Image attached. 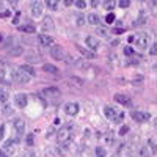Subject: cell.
<instances>
[{"mask_svg": "<svg viewBox=\"0 0 157 157\" xmlns=\"http://www.w3.org/2000/svg\"><path fill=\"white\" fill-rule=\"evenodd\" d=\"M152 69H154V71H157V63H155L154 66H152Z\"/></svg>", "mask_w": 157, "mask_h": 157, "instance_id": "obj_50", "label": "cell"}, {"mask_svg": "<svg viewBox=\"0 0 157 157\" xmlns=\"http://www.w3.org/2000/svg\"><path fill=\"white\" fill-rule=\"evenodd\" d=\"M8 101V93L3 90H0V104H5Z\"/></svg>", "mask_w": 157, "mask_h": 157, "instance_id": "obj_28", "label": "cell"}, {"mask_svg": "<svg viewBox=\"0 0 157 157\" xmlns=\"http://www.w3.org/2000/svg\"><path fill=\"white\" fill-rule=\"evenodd\" d=\"M102 5H104V8H105V10H109V11H112V10L116 6V3H115V2H104Z\"/></svg>", "mask_w": 157, "mask_h": 157, "instance_id": "obj_31", "label": "cell"}, {"mask_svg": "<svg viewBox=\"0 0 157 157\" xmlns=\"http://www.w3.org/2000/svg\"><path fill=\"white\" fill-rule=\"evenodd\" d=\"M71 82H74L77 86H83V80H82V78H77L74 75H71Z\"/></svg>", "mask_w": 157, "mask_h": 157, "instance_id": "obj_32", "label": "cell"}, {"mask_svg": "<svg viewBox=\"0 0 157 157\" xmlns=\"http://www.w3.org/2000/svg\"><path fill=\"white\" fill-rule=\"evenodd\" d=\"M154 126L157 127V118H155V120H154Z\"/></svg>", "mask_w": 157, "mask_h": 157, "instance_id": "obj_51", "label": "cell"}, {"mask_svg": "<svg viewBox=\"0 0 157 157\" xmlns=\"http://www.w3.org/2000/svg\"><path fill=\"white\" fill-rule=\"evenodd\" d=\"M149 54H151V55H157V43H154V44L151 46V49H149Z\"/></svg>", "mask_w": 157, "mask_h": 157, "instance_id": "obj_39", "label": "cell"}, {"mask_svg": "<svg viewBox=\"0 0 157 157\" xmlns=\"http://www.w3.org/2000/svg\"><path fill=\"white\" fill-rule=\"evenodd\" d=\"M124 32H126L124 27H116V29H113V33H115V35H123Z\"/></svg>", "mask_w": 157, "mask_h": 157, "instance_id": "obj_36", "label": "cell"}, {"mask_svg": "<svg viewBox=\"0 0 157 157\" xmlns=\"http://www.w3.org/2000/svg\"><path fill=\"white\" fill-rule=\"evenodd\" d=\"M127 130H129V127H127V126H124L123 129H120V135H124V134H127Z\"/></svg>", "mask_w": 157, "mask_h": 157, "instance_id": "obj_44", "label": "cell"}, {"mask_svg": "<svg viewBox=\"0 0 157 157\" xmlns=\"http://www.w3.org/2000/svg\"><path fill=\"white\" fill-rule=\"evenodd\" d=\"M14 104H16V107H19V109H25V107H27V104H29V96L25 93L14 94Z\"/></svg>", "mask_w": 157, "mask_h": 157, "instance_id": "obj_7", "label": "cell"}, {"mask_svg": "<svg viewBox=\"0 0 157 157\" xmlns=\"http://www.w3.org/2000/svg\"><path fill=\"white\" fill-rule=\"evenodd\" d=\"M3 41V33H0V43Z\"/></svg>", "mask_w": 157, "mask_h": 157, "instance_id": "obj_49", "label": "cell"}, {"mask_svg": "<svg viewBox=\"0 0 157 157\" xmlns=\"http://www.w3.org/2000/svg\"><path fill=\"white\" fill-rule=\"evenodd\" d=\"M74 5H75V6H77L78 10H85L88 3L85 2V0H75V2H74Z\"/></svg>", "mask_w": 157, "mask_h": 157, "instance_id": "obj_26", "label": "cell"}, {"mask_svg": "<svg viewBox=\"0 0 157 157\" xmlns=\"http://www.w3.org/2000/svg\"><path fill=\"white\" fill-rule=\"evenodd\" d=\"M43 93L46 96H50V98H57V96H60V90L57 86H46L43 90Z\"/></svg>", "mask_w": 157, "mask_h": 157, "instance_id": "obj_17", "label": "cell"}, {"mask_svg": "<svg viewBox=\"0 0 157 157\" xmlns=\"http://www.w3.org/2000/svg\"><path fill=\"white\" fill-rule=\"evenodd\" d=\"M43 69H44V72L52 74V75H58V74H60V69H58L57 66H54V64H50V63L43 64Z\"/></svg>", "mask_w": 157, "mask_h": 157, "instance_id": "obj_18", "label": "cell"}, {"mask_svg": "<svg viewBox=\"0 0 157 157\" xmlns=\"http://www.w3.org/2000/svg\"><path fill=\"white\" fill-rule=\"evenodd\" d=\"M105 155H107V152L104 148H101V146L96 148V157H105Z\"/></svg>", "mask_w": 157, "mask_h": 157, "instance_id": "obj_30", "label": "cell"}, {"mask_svg": "<svg viewBox=\"0 0 157 157\" xmlns=\"http://www.w3.org/2000/svg\"><path fill=\"white\" fill-rule=\"evenodd\" d=\"M148 146H149V149H151V154H157V143H155L152 138L148 140Z\"/></svg>", "mask_w": 157, "mask_h": 157, "instance_id": "obj_24", "label": "cell"}, {"mask_svg": "<svg viewBox=\"0 0 157 157\" xmlns=\"http://www.w3.org/2000/svg\"><path fill=\"white\" fill-rule=\"evenodd\" d=\"M19 16H21V11H17V16L13 19V24H17V22H19Z\"/></svg>", "mask_w": 157, "mask_h": 157, "instance_id": "obj_45", "label": "cell"}, {"mask_svg": "<svg viewBox=\"0 0 157 157\" xmlns=\"http://www.w3.org/2000/svg\"><path fill=\"white\" fill-rule=\"evenodd\" d=\"M33 143H35V137H33V134H29L27 137H25V145L33 146Z\"/></svg>", "mask_w": 157, "mask_h": 157, "instance_id": "obj_27", "label": "cell"}, {"mask_svg": "<svg viewBox=\"0 0 157 157\" xmlns=\"http://www.w3.org/2000/svg\"><path fill=\"white\" fill-rule=\"evenodd\" d=\"M10 16H11V11L10 10H3V13H0V17H3V19L5 17H10Z\"/></svg>", "mask_w": 157, "mask_h": 157, "instance_id": "obj_40", "label": "cell"}, {"mask_svg": "<svg viewBox=\"0 0 157 157\" xmlns=\"http://www.w3.org/2000/svg\"><path fill=\"white\" fill-rule=\"evenodd\" d=\"M71 132H72V124H66V126H61L57 132V140L60 143H66L71 138Z\"/></svg>", "mask_w": 157, "mask_h": 157, "instance_id": "obj_2", "label": "cell"}, {"mask_svg": "<svg viewBox=\"0 0 157 157\" xmlns=\"http://www.w3.org/2000/svg\"><path fill=\"white\" fill-rule=\"evenodd\" d=\"M138 154H140V157H149L151 151H149V148H146V146H141L140 151H138Z\"/></svg>", "mask_w": 157, "mask_h": 157, "instance_id": "obj_25", "label": "cell"}, {"mask_svg": "<svg viewBox=\"0 0 157 157\" xmlns=\"http://www.w3.org/2000/svg\"><path fill=\"white\" fill-rule=\"evenodd\" d=\"M85 21H86V19H85L82 14H80V16H77V25H83V24H85Z\"/></svg>", "mask_w": 157, "mask_h": 157, "instance_id": "obj_41", "label": "cell"}, {"mask_svg": "<svg viewBox=\"0 0 157 157\" xmlns=\"http://www.w3.org/2000/svg\"><path fill=\"white\" fill-rule=\"evenodd\" d=\"M104 115H105L107 120H110L113 123H121L123 118H124V113L123 112H120L118 109H115L112 105H105V107H104Z\"/></svg>", "mask_w": 157, "mask_h": 157, "instance_id": "obj_1", "label": "cell"}, {"mask_svg": "<svg viewBox=\"0 0 157 157\" xmlns=\"http://www.w3.org/2000/svg\"><path fill=\"white\" fill-rule=\"evenodd\" d=\"M146 19H148V17L145 16V10H140V19H138V22L141 24V22H145Z\"/></svg>", "mask_w": 157, "mask_h": 157, "instance_id": "obj_38", "label": "cell"}, {"mask_svg": "<svg viewBox=\"0 0 157 157\" xmlns=\"http://www.w3.org/2000/svg\"><path fill=\"white\" fill-rule=\"evenodd\" d=\"M32 10V16L33 17H41L43 16V10H44V3L43 2H33L30 5Z\"/></svg>", "mask_w": 157, "mask_h": 157, "instance_id": "obj_9", "label": "cell"}, {"mask_svg": "<svg viewBox=\"0 0 157 157\" xmlns=\"http://www.w3.org/2000/svg\"><path fill=\"white\" fill-rule=\"evenodd\" d=\"M2 115H3V116H11V115H13V109H11L10 105H5L3 110H2Z\"/></svg>", "mask_w": 157, "mask_h": 157, "instance_id": "obj_29", "label": "cell"}, {"mask_svg": "<svg viewBox=\"0 0 157 157\" xmlns=\"http://www.w3.org/2000/svg\"><path fill=\"white\" fill-rule=\"evenodd\" d=\"M86 21H88V24H91V25H96V27H98V25L101 24V19H99V16H98V14H94V13H91V14L86 17Z\"/></svg>", "mask_w": 157, "mask_h": 157, "instance_id": "obj_21", "label": "cell"}, {"mask_svg": "<svg viewBox=\"0 0 157 157\" xmlns=\"http://www.w3.org/2000/svg\"><path fill=\"white\" fill-rule=\"evenodd\" d=\"M13 127H14V132L17 134V137H22L24 132H25V123L22 120H14V123H13Z\"/></svg>", "mask_w": 157, "mask_h": 157, "instance_id": "obj_13", "label": "cell"}, {"mask_svg": "<svg viewBox=\"0 0 157 157\" xmlns=\"http://www.w3.org/2000/svg\"><path fill=\"white\" fill-rule=\"evenodd\" d=\"M127 41H129V43H135V36H134V35H132V36H129Z\"/></svg>", "mask_w": 157, "mask_h": 157, "instance_id": "obj_46", "label": "cell"}, {"mask_svg": "<svg viewBox=\"0 0 157 157\" xmlns=\"http://www.w3.org/2000/svg\"><path fill=\"white\" fill-rule=\"evenodd\" d=\"M113 99H115L118 104H121V105H124V107H130V105H132V99H130L127 94L116 93V94L113 96Z\"/></svg>", "mask_w": 157, "mask_h": 157, "instance_id": "obj_8", "label": "cell"}, {"mask_svg": "<svg viewBox=\"0 0 157 157\" xmlns=\"http://www.w3.org/2000/svg\"><path fill=\"white\" fill-rule=\"evenodd\" d=\"M22 157H35V154L33 152H27V154H24Z\"/></svg>", "mask_w": 157, "mask_h": 157, "instance_id": "obj_47", "label": "cell"}, {"mask_svg": "<svg viewBox=\"0 0 157 157\" xmlns=\"http://www.w3.org/2000/svg\"><path fill=\"white\" fill-rule=\"evenodd\" d=\"M50 57L54 58V60H57V61H63L64 58H66V54H64V49L61 46H52Z\"/></svg>", "mask_w": 157, "mask_h": 157, "instance_id": "obj_5", "label": "cell"}, {"mask_svg": "<svg viewBox=\"0 0 157 157\" xmlns=\"http://www.w3.org/2000/svg\"><path fill=\"white\" fill-rule=\"evenodd\" d=\"M38 44L41 47H52L54 46V38L49 35H38Z\"/></svg>", "mask_w": 157, "mask_h": 157, "instance_id": "obj_10", "label": "cell"}, {"mask_svg": "<svg viewBox=\"0 0 157 157\" xmlns=\"http://www.w3.org/2000/svg\"><path fill=\"white\" fill-rule=\"evenodd\" d=\"M55 29V25H54V19H52L50 16H46L43 19V30L46 32H50V30H54Z\"/></svg>", "mask_w": 157, "mask_h": 157, "instance_id": "obj_15", "label": "cell"}, {"mask_svg": "<svg viewBox=\"0 0 157 157\" xmlns=\"http://www.w3.org/2000/svg\"><path fill=\"white\" fill-rule=\"evenodd\" d=\"M105 22L107 24H113L115 22V14H113V13H109V14L105 16Z\"/></svg>", "mask_w": 157, "mask_h": 157, "instance_id": "obj_33", "label": "cell"}, {"mask_svg": "<svg viewBox=\"0 0 157 157\" xmlns=\"http://www.w3.org/2000/svg\"><path fill=\"white\" fill-rule=\"evenodd\" d=\"M78 104L77 102H68L66 105H64V113L69 115V116H75L78 113Z\"/></svg>", "mask_w": 157, "mask_h": 157, "instance_id": "obj_11", "label": "cell"}, {"mask_svg": "<svg viewBox=\"0 0 157 157\" xmlns=\"http://www.w3.org/2000/svg\"><path fill=\"white\" fill-rule=\"evenodd\" d=\"M21 143V140H19V137H13V138H8V141H5V149H8V151H16V148H17V145Z\"/></svg>", "mask_w": 157, "mask_h": 157, "instance_id": "obj_14", "label": "cell"}, {"mask_svg": "<svg viewBox=\"0 0 157 157\" xmlns=\"http://www.w3.org/2000/svg\"><path fill=\"white\" fill-rule=\"evenodd\" d=\"M11 77H13V80H14L16 83H21V85L30 82V75H27L24 71H21L19 68H16V69L11 71Z\"/></svg>", "mask_w": 157, "mask_h": 157, "instance_id": "obj_3", "label": "cell"}, {"mask_svg": "<svg viewBox=\"0 0 157 157\" xmlns=\"http://www.w3.org/2000/svg\"><path fill=\"white\" fill-rule=\"evenodd\" d=\"M130 116H132V120L137 121V123H146L151 118V115L148 112H141V110H134L130 113Z\"/></svg>", "mask_w": 157, "mask_h": 157, "instance_id": "obj_6", "label": "cell"}, {"mask_svg": "<svg viewBox=\"0 0 157 157\" xmlns=\"http://www.w3.org/2000/svg\"><path fill=\"white\" fill-rule=\"evenodd\" d=\"M0 157H6V154H5V151H2V149H0Z\"/></svg>", "mask_w": 157, "mask_h": 157, "instance_id": "obj_48", "label": "cell"}, {"mask_svg": "<svg viewBox=\"0 0 157 157\" xmlns=\"http://www.w3.org/2000/svg\"><path fill=\"white\" fill-rule=\"evenodd\" d=\"M85 44L88 46V49L90 50H96V49H99V46H101V43H99V39L96 38V36H86L85 38Z\"/></svg>", "mask_w": 157, "mask_h": 157, "instance_id": "obj_12", "label": "cell"}, {"mask_svg": "<svg viewBox=\"0 0 157 157\" xmlns=\"http://www.w3.org/2000/svg\"><path fill=\"white\" fill-rule=\"evenodd\" d=\"M77 49H78V52H80V55H82L83 58H86V60H93V58L96 57L94 52L90 50V49H83L82 46H77Z\"/></svg>", "mask_w": 157, "mask_h": 157, "instance_id": "obj_16", "label": "cell"}, {"mask_svg": "<svg viewBox=\"0 0 157 157\" xmlns=\"http://www.w3.org/2000/svg\"><path fill=\"white\" fill-rule=\"evenodd\" d=\"M19 32H24V33H35L36 29H35V25L33 24H25V25H19L17 27Z\"/></svg>", "mask_w": 157, "mask_h": 157, "instance_id": "obj_19", "label": "cell"}, {"mask_svg": "<svg viewBox=\"0 0 157 157\" xmlns=\"http://www.w3.org/2000/svg\"><path fill=\"white\" fill-rule=\"evenodd\" d=\"M135 46L141 50H146L149 47V36L146 33H140L135 36Z\"/></svg>", "mask_w": 157, "mask_h": 157, "instance_id": "obj_4", "label": "cell"}, {"mask_svg": "<svg viewBox=\"0 0 157 157\" xmlns=\"http://www.w3.org/2000/svg\"><path fill=\"white\" fill-rule=\"evenodd\" d=\"M124 54L126 55H134V49L132 47H124Z\"/></svg>", "mask_w": 157, "mask_h": 157, "instance_id": "obj_42", "label": "cell"}, {"mask_svg": "<svg viewBox=\"0 0 157 157\" xmlns=\"http://www.w3.org/2000/svg\"><path fill=\"white\" fill-rule=\"evenodd\" d=\"M46 6H47L50 11H57V10H58V2H54V0H47V2H46Z\"/></svg>", "mask_w": 157, "mask_h": 157, "instance_id": "obj_23", "label": "cell"}, {"mask_svg": "<svg viewBox=\"0 0 157 157\" xmlns=\"http://www.w3.org/2000/svg\"><path fill=\"white\" fill-rule=\"evenodd\" d=\"M5 130H6L5 124H0V140H3V138H5Z\"/></svg>", "mask_w": 157, "mask_h": 157, "instance_id": "obj_37", "label": "cell"}, {"mask_svg": "<svg viewBox=\"0 0 157 157\" xmlns=\"http://www.w3.org/2000/svg\"><path fill=\"white\" fill-rule=\"evenodd\" d=\"M22 54V47L21 46H14V47H11L10 50H8V55L10 57H17V55H21Z\"/></svg>", "mask_w": 157, "mask_h": 157, "instance_id": "obj_22", "label": "cell"}, {"mask_svg": "<svg viewBox=\"0 0 157 157\" xmlns=\"http://www.w3.org/2000/svg\"><path fill=\"white\" fill-rule=\"evenodd\" d=\"M118 5H120V8H129L130 6V2H129V0H121Z\"/></svg>", "mask_w": 157, "mask_h": 157, "instance_id": "obj_35", "label": "cell"}, {"mask_svg": "<svg viewBox=\"0 0 157 157\" xmlns=\"http://www.w3.org/2000/svg\"><path fill=\"white\" fill-rule=\"evenodd\" d=\"M6 82V78H5V71L0 69V83H5Z\"/></svg>", "mask_w": 157, "mask_h": 157, "instance_id": "obj_43", "label": "cell"}, {"mask_svg": "<svg viewBox=\"0 0 157 157\" xmlns=\"http://www.w3.org/2000/svg\"><path fill=\"white\" fill-rule=\"evenodd\" d=\"M96 32H98V35H99V36H102V38H107V36H109L107 30H104V29H99V27H98V29H96Z\"/></svg>", "mask_w": 157, "mask_h": 157, "instance_id": "obj_34", "label": "cell"}, {"mask_svg": "<svg viewBox=\"0 0 157 157\" xmlns=\"http://www.w3.org/2000/svg\"><path fill=\"white\" fill-rule=\"evenodd\" d=\"M19 69H21V71H24L25 74H27V75H30V77L36 74L35 68H33V66H30V64H22V66H19Z\"/></svg>", "mask_w": 157, "mask_h": 157, "instance_id": "obj_20", "label": "cell"}]
</instances>
